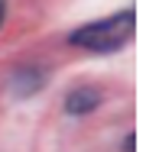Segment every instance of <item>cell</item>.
<instances>
[{"instance_id":"1","label":"cell","mask_w":159,"mask_h":152,"mask_svg":"<svg viewBox=\"0 0 159 152\" xmlns=\"http://www.w3.org/2000/svg\"><path fill=\"white\" fill-rule=\"evenodd\" d=\"M133 20H136L133 10L114 13L107 20H98V23H88L81 29H75L68 36V42L71 46H81V49H91V52H117L133 36Z\"/></svg>"},{"instance_id":"3","label":"cell","mask_w":159,"mask_h":152,"mask_svg":"<svg viewBox=\"0 0 159 152\" xmlns=\"http://www.w3.org/2000/svg\"><path fill=\"white\" fill-rule=\"evenodd\" d=\"M3 13H7V3L0 0V23H3Z\"/></svg>"},{"instance_id":"2","label":"cell","mask_w":159,"mask_h":152,"mask_svg":"<svg viewBox=\"0 0 159 152\" xmlns=\"http://www.w3.org/2000/svg\"><path fill=\"white\" fill-rule=\"evenodd\" d=\"M98 104H101V94L94 88H78V91L68 94L65 110H68V113H88V110H94Z\"/></svg>"}]
</instances>
